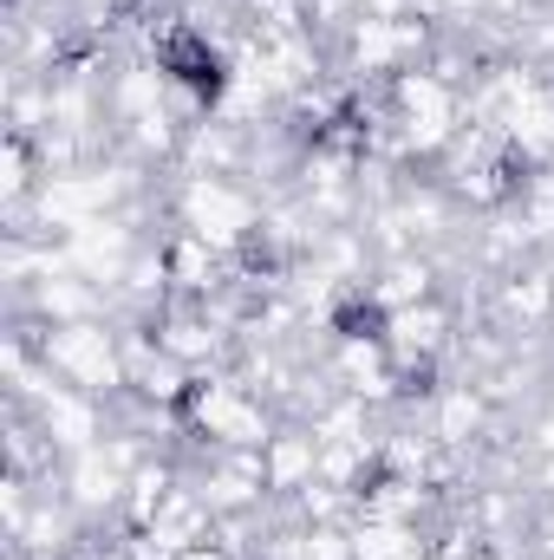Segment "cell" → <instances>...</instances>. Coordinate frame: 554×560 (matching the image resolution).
I'll return each mask as SVG.
<instances>
[{
    "label": "cell",
    "instance_id": "obj_2",
    "mask_svg": "<svg viewBox=\"0 0 554 560\" xmlns=\"http://www.w3.org/2000/svg\"><path fill=\"white\" fill-rule=\"evenodd\" d=\"M320 326H326V339H339V346H379V339L392 332V306L372 293V280H346V287L326 293Z\"/></svg>",
    "mask_w": 554,
    "mask_h": 560
},
{
    "label": "cell",
    "instance_id": "obj_5",
    "mask_svg": "<svg viewBox=\"0 0 554 560\" xmlns=\"http://www.w3.org/2000/svg\"><path fill=\"white\" fill-rule=\"evenodd\" d=\"M176 560H235L229 548H216V541H196V548H183Z\"/></svg>",
    "mask_w": 554,
    "mask_h": 560
},
{
    "label": "cell",
    "instance_id": "obj_1",
    "mask_svg": "<svg viewBox=\"0 0 554 560\" xmlns=\"http://www.w3.org/2000/svg\"><path fill=\"white\" fill-rule=\"evenodd\" d=\"M46 372L72 392H92V398H112L125 385V326L118 319H72V326H46V346H39Z\"/></svg>",
    "mask_w": 554,
    "mask_h": 560
},
{
    "label": "cell",
    "instance_id": "obj_4",
    "mask_svg": "<svg viewBox=\"0 0 554 560\" xmlns=\"http://www.w3.org/2000/svg\"><path fill=\"white\" fill-rule=\"evenodd\" d=\"M372 293L392 306V313H405V306H417V300H437L443 293V261L437 255H399V261H379L372 268Z\"/></svg>",
    "mask_w": 554,
    "mask_h": 560
},
{
    "label": "cell",
    "instance_id": "obj_3",
    "mask_svg": "<svg viewBox=\"0 0 554 560\" xmlns=\"http://www.w3.org/2000/svg\"><path fill=\"white\" fill-rule=\"evenodd\" d=\"M262 456H268V495H300L307 482H320V436L307 423H280Z\"/></svg>",
    "mask_w": 554,
    "mask_h": 560
}]
</instances>
